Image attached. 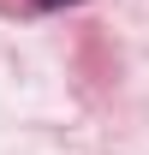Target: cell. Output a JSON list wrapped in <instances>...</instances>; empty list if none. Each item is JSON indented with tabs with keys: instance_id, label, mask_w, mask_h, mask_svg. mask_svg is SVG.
I'll return each instance as SVG.
<instances>
[{
	"instance_id": "cell-1",
	"label": "cell",
	"mask_w": 149,
	"mask_h": 155,
	"mask_svg": "<svg viewBox=\"0 0 149 155\" xmlns=\"http://www.w3.org/2000/svg\"><path fill=\"white\" fill-rule=\"evenodd\" d=\"M36 12H60V6H78V0H30Z\"/></svg>"
}]
</instances>
